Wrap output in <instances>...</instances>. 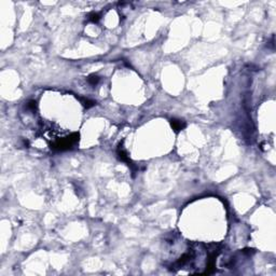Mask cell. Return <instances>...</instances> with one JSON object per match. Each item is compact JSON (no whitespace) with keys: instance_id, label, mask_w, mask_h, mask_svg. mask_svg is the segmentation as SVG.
<instances>
[{"instance_id":"cell-1","label":"cell","mask_w":276,"mask_h":276,"mask_svg":"<svg viewBox=\"0 0 276 276\" xmlns=\"http://www.w3.org/2000/svg\"><path fill=\"white\" fill-rule=\"evenodd\" d=\"M79 140V134H71L70 136L66 137V138H62V139L57 140L55 144H53V148L57 149V150H68L76 144Z\"/></svg>"},{"instance_id":"cell-2","label":"cell","mask_w":276,"mask_h":276,"mask_svg":"<svg viewBox=\"0 0 276 276\" xmlns=\"http://www.w3.org/2000/svg\"><path fill=\"white\" fill-rule=\"evenodd\" d=\"M170 125H172L173 130H174L176 133L182 131L183 128H184V126H186V124H184L183 121H181V120H176V119L170 120Z\"/></svg>"},{"instance_id":"cell-3","label":"cell","mask_w":276,"mask_h":276,"mask_svg":"<svg viewBox=\"0 0 276 276\" xmlns=\"http://www.w3.org/2000/svg\"><path fill=\"white\" fill-rule=\"evenodd\" d=\"M80 100L85 108H91V107H93L94 105H95V102H94V100H91L89 98H80Z\"/></svg>"},{"instance_id":"cell-4","label":"cell","mask_w":276,"mask_h":276,"mask_svg":"<svg viewBox=\"0 0 276 276\" xmlns=\"http://www.w3.org/2000/svg\"><path fill=\"white\" fill-rule=\"evenodd\" d=\"M99 81V77L96 76V75H90L89 78H87V82H89L91 85H96Z\"/></svg>"},{"instance_id":"cell-5","label":"cell","mask_w":276,"mask_h":276,"mask_svg":"<svg viewBox=\"0 0 276 276\" xmlns=\"http://www.w3.org/2000/svg\"><path fill=\"white\" fill-rule=\"evenodd\" d=\"M99 14L98 13H95V12H93V13H91L89 15V20L91 22H93V23H96V22H98L99 21Z\"/></svg>"},{"instance_id":"cell-6","label":"cell","mask_w":276,"mask_h":276,"mask_svg":"<svg viewBox=\"0 0 276 276\" xmlns=\"http://www.w3.org/2000/svg\"><path fill=\"white\" fill-rule=\"evenodd\" d=\"M36 104H37V102H35V100H31V102H28V107H29V108H31V109H35V108L37 107V105H36Z\"/></svg>"}]
</instances>
